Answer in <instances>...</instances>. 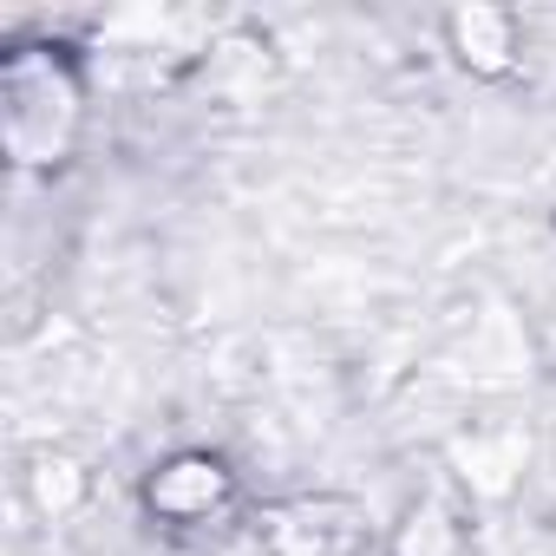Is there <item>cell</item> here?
Instances as JSON below:
<instances>
[{
	"instance_id": "277c9868",
	"label": "cell",
	"mask_w": 556,
	"mask_h": 556,
	"mask_svg": "<svg viewBox=\"0 0 556 556\" xmlns=\"http://www.w3.org/2000/svg\"><path fill=\"white\" fill-rule=\"evenodd\" d=\"M465 549V523L445 510V504H406V517L393 523V543L387 556H458Z\"/></svg>"
},
{
	"instance_id": "5b68a950",
	"label": "cell",
	"mask_w": 556,
	"mask_h": 556,
	"mask_svg": "<svg viewBox=\"0 0 556 556\" xmlns=\"http://www.w3.org/2000/svg\"><path fill=\"white\" fill-rule=\"evenodd\" d=\"M27 491H34V504H40L47 517H66V510H79V497H86V471H79L73 458H40V465L27 471Z\"/></svg>"
},
{
	"instance_id": "3957f363",
	"label": "cell",
	"mask_w": 556,
	"mask_h": 556,
	"mask_svg": "<svg viewBox=\"0 0 556 556\" xmlns=\"http://www.w3.org/2000/svg\"><path fill=\"white\" fill-rule=\"evenodd\" d=\"M445 53L478 79H504L517 66L523 40L504 8H458V14H445Z\"/></svg>"
},
{
	"instance_id": "6da1fadb",
	"label": "cell",
	"mask_w": 556,
	"mask_h": 556,
	"mask_svg": "<svg viewBox=\"0 0 556 556\" xmlns=\"http://www.w3.org/2000/svg\"><path fill=\"white\" fill-rule=\"evenodd\" d=\"M0 99H8V151L21 170L66 164L79 125H86V86L60 47H14L0 66Z\"/></svg>"
},
{
	"instance_id": "7a4b0ae2",
	"label": "cell",
	"mask_w": 556,
	"mask_h": 556,
	"mask_svg": "<svg viewBox=\"0 0 556 556\" xmlns=\"http://www.w3.org/2000/svg\"><path fill=\"white\" fill-rule=\"evenodd\" d=\"M229 504H236V471H229V458L197 452V445L157 458L151 478H144V510H151L157 523H170V530H203V523L223 517Z\"/></svg>"
}]
</instances>
